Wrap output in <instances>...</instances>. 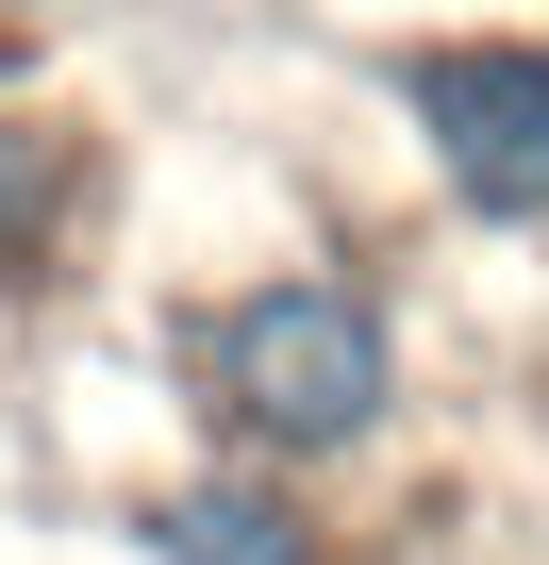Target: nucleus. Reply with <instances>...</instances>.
<instances>
[{
  "mask_svg": "<svg viewBox=\"0 0 549 565\" xmlns=\"http://www.w3.org/2000/svg\"><path fill=\"white\" fill-rule=\"evenodd\" d=\"M200 399H217V433L266 449V466H350V449L400 416V333H383L367 282L284 266V282H250V300L200 317Z\"/></svg>",
  "mask_w": 549,
  "mask_h": 565,
  "instance_id": "f257e3e1",
  "label": "nucleus"
},
{
  "mask_svg": "<svg viewBox=\"0 0 549 565\" xmlns=\"http://www.w3.org/2000/svg\"><path fill=\"white\" fill-rule=\"evenodd\" d=\"M400 117H416L433 183L483 233H549V34H450V51H416Z\"/></svg>",
  "mask_w": 549,
  "mask_h": 565,
  "instance_id": "f03ea898",
  "label": "nucleus"
},
{
  "mask_svg": "<svg viewBox=\"0 0 549 565\" xmlns=\"http://www.w3.org/2000/svg\"><path fill=\"white\" fill-rule=\"evenodd\" d=\"M150 565H334V532L284 482H183L150 499Z\"/></svg>",
  "mask_w": 549,
  "mask_h": 565,
  "instance_id": "7ed1b4c3",
  "label": "nucleus"
},
{
  "mask_svg": "<svg viewBox=\"0 0 549 565\" xmlns=\"http://www.w3.org/2000/svg\"><path fill=\"white\" fill-rule=\"evenodd\" d=\"M51 216H67V150H51L34 117H0V266H18Z\"/></svg>",
  "mask_w": 549,
  "mask_h": 565,
  "instance_id": "20e7f679",
  "label": "nucleus"
}]
</instances>
